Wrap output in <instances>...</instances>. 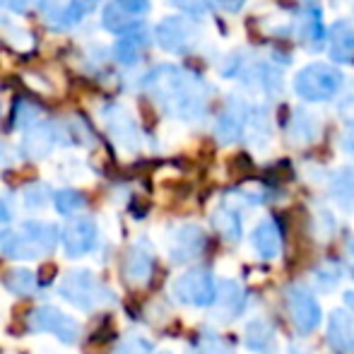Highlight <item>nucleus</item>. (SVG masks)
<instances>
[{
	"mask_svg": "<svg viewBox=\"0 0 354 354\" xmlns=\"http://www.w3.org/2000/svg\"><path fill=\"white\" fill-rule=\"evenodd\" d=\"M154 34H157V44L169 53H188L201 41V27L181 15L162 19Z\"/></svg>",
	"mask_w": 354,
	"mask_h": 354,
	"instance_id": "0eeeda50",
	"label": "nucleus"
},
{
	"mask_svg": "<svg viewBox=\"0 0 354 354\" xmlns=\"http://www.w3.org/2000/svg\"><path fill=\"white\" fill-rule=\"evenodd\" d=\"M147 44H149V34L145 32L142 27H136L128 34H123L116 41V46H113V58H116L118 63H123V66H136L142 58Z\"/></svg>",
	"mask_w": 354,
	"mask_h": 354,
	"instance_id": "4be33fe9",
	"label": "nucleus"
},
{
	"mask_svg": "<svg viewBox=\"0 0 354 354\" xmlns=\"http://www.w3.org/2000/svg\"><path fill=\"white\" fill-rule=\"evenodd\" d=\"M82 3H84V8H97L102 0H82Z\"/></svg>",
	"mask_w": 354,
	"mask_h": 354,
	"instance_id": "a19ab883",
	"label": "nucleus"
},
{
	"mask_svg": "<svg viewBox=\"0 0 354 354\" xmlns=\"http://www.w3.org/2000/svg\"><path fill=\"white\" fill-rule=\"evenodd\" d=\"M342 82V73L337 68L328 66V63H311L304 71L297 73L294 77V92L299 94L306 102H328L340 92Z\"/></svg>",
	"mask_w": 354,
	"mask_h": 354,
	"instance_id": "20e7f679",
	"label": "nucleus"
},
{
	"mask_svg": "<svg viewBox=\"0 0 354 354\" xmlns=\"http://www.w3.org/2000/svg\"><path fill=\"white\" fill-rule=\"evenodd\" d=\"M330 196L340 207L350 210L354 205V167H345L333 174L330 178Z\"/></svg>",
	"mask_w": 354,
	"mask_h": 354,
	"instance_id": "393cba45",
	"label": "nucleus"
},
{
	"mask_svg": "<svg viewBox=\"0 0 354 354\" xmlns=\"http://www.w3.org/2000/svg\"><path fill=\"white\" fill-rule=\"evenodd\" d=\"M10 162V154H8V147L5 145H0V167H5V164Z\"/></svg>",
	"mask_w": 354,
	"mask_h": 354,
	"instance_id": "58836bf2",
	"label": "nucleus"
},
{
	"mask_svg": "<svg viewBox=\"0 0 354 354\" xmlns=\"http://www.w3.org/2000/svg\"><path fill=\"white\" fill-rule=\"evenodd\" d=\"M58 294L80 311H92L113 301L111 289L89 270H71L58 284Z\"/></svg>",
	"mask_w": 354,
	"mask_h": 354,
	"instance_id": "7ed1b4c3",
	"label": "nucleus"
},
{
	"mask_svg": "<svg viewBox=\"0 0 354 354\" xmlns=\"http://www.w3.org/2000/svg\"><path fill=\"white\" fill-rule=\"evenodd\" d=\"M154 272V256L152 248H147L145 241H138L136 246L128 248L126 261H123V277L131 287H145L152 280Z\"/></svg>",
	"mask_w": 354,
	"mask_h": 354,
	"instance_id": "dca6fc26",
	"label": "nucleus"
},
{
	"mask_svg": "<svg viewBox=\"0 0 354 354\" xmlns=\"http://www.w3.org/2000/svg\"><path fill=\"white\" fill-rule=\"evenodd\" d=\"M12 219V212H10V207H8V203L5 201H0V229L5 227V224Z\"/></svg>",
	"mask_w": 354,
	"mask_h": 354,
	"instance_id": "4c0bfd02",
	"label": "nucleus"
},
{
	"mask_svg": "<svg viewBox=\"0 0 354 354\" xmlns=\"http://www.w3.org/2000/svg\"><path fill=\"white\" fill-rule=\"evenodd\" d=\"M61 136H63V131L56 126V123H51V121L34 123V126L27 128V133H24L19 149H22V154L27 159L39 162V159H46L48 154L53 152V147H56L58 140H61Z\"/></svg>",
	"mask_w": 354,
	"mask_h": 354,
	"instance_id": "f8f14e48",
	"label": "nucleus"
},
{
	"mask_svg": "<svg viewBox=\"0 0 354 354\" xmlns=\"http://www.w3.org/2000/svg\"><path fill=\"white\" fill-rule=\"evenodd\" d=\"M0 251L12 261H34L53 253L56 243L61 241V232L56 224L41 222V219H29L19 227V232H0Z\"/></svg>",
	"mask_w": 354,
	"mask_h": 354,
	"instance_id": "f03ea898",
	"label": "nucleus"
},
{
	"mask_svg": "<svg viewBox=\"0 0 354 354\" xmlns=\"http://www.w3.org/2000/svg\"><path fill=\"white\" fill-rule=\"evenodd\" d=\"M171 294L178 304L183 306H210L217 299V287H214V277L205 268H193V270L178 275L171 284Z\"/></svg>",
	"mask_w": 354,
	"mask_h": 354,
	"instance_id": "39448f33",
	"label": "nucleus"
},
{
	"mask_svg": "<svg viewBox=\"0 0 354 354\" xmlns=\"http://www.w3.org/2000/svg\"><path fill=\"white\" fill-rule=\"evenodd\" d=\"M205 232L198 224H181L171 232L169 239V256L174 263H188L198 258L205 248Z\"/></svg>",
	"mask_w": 354,
	"mask_h": 354,
	"instance_id": "ddd939ff",
	"label": "nucleus"
},
{
	"mask_svg": "<svg viewBox=\"0 0 354 354\" xmlns=\"http://www.w3.org/2000/svg\"><path fill=\"white\" fill-rule=\"evenodd\" d=\"M248 111H251V106H246L241 99H232L229 106L219 113L217 123H214V138L222 145H232L241 140L246 136Z\"/></svg>",
	"mask_w": 354,
	"mask_h": 354,
	"instance_id": "4468645a",
	"label": "nucleus"
},
{
	"mask_svg": "<svg viewBox=\"0 0 354 354\" xmlns=\"http://www.w3.org/2000/svg\"><path fill=\"white\" fill-rule=\"evenodd\" d=\"M214 3H217L222 10H227V12H239L246 0H214Z\"/></svg>",
	"mask_w": 354,
	"mask_h": 354,
	"instance_id": "e433bc0d",
	"label": "nucleus"
},
{
	"mask_svg": "<svg viewBox=\"0 0 354 354\" xmlns=\"http://www.w3.org/2000/svg\"><path fill=\"white\" fill-rule=\"evenodd\" d=\"M253 248L258 251V256L272 261L282 253V232L277 227L275 219H263L256 229H253Z\"/></svg>",
	"mask_w": 354,
	"mask_h": 354,
	"instance_id": "aec40b11",
	"label": "nucleus"
},
{
	"mask_svg": "<svg viewBox=\"0 0 354 354\" xmlns=\"http://www.w3.org/2000/svg\"><path fill=\"white\" fill-rule=\"evenodd\" d=\"M99 227L92 217H75L61 232V243L68 258H82L97 248Z\"/></svg>",
	"mask_w": 354,
	"mask_h": 354,
	"instance_id": "9d476101",
	"label": "nucleus"
},
{
	"mask_svg": "<svg viewBox=\"0 0 354 354\" xmlns=\"http://www.w3.org/2000/svg\"><path fill=\"white\" fill-rule=\"evenodd\" d=\"M340 147H342V152H347V154H352V157H354V121L347 123V128L342 131Z\"/></svg>",
	"mask_w": 354,
	"mask_h": 354,
	"instance_id": "f704fd0d",
	"label": "nucleus"
},
{
	"mask_svg": "<svg viewBox=\"0 0 354 354\" xmlns=\"http://www.w3.org/2000/svg\"><path fill=\"white\" fill-rule=\"evenodd\" d=\"M342 268L337 266V263L328 261L323 263L321 268H318L316 272H313V282H316L318 289H323V292H330V289H335L337 284L342 282Z\"/></svg>",
	"mask_w": 354,
	"mask_h": 354,
	"instance_id": "c756f323",
	"label": "nucleus"
},
{
	"mask_svg": "<svg viewBox=\"0 0 354 354\" xmlns=\"http://www.w3.org/2000/svg\"><path fill=\"white\" fill-rule=\"evenodd\" d=\"M29 3H32V0H0V8L12 10V12H22V10H27Z\"/></svg>",
	"mask_w": 354,
	"mask_h": 354,
	"instance_id": "c9c22d12",
	"label": "nucleus"
},
{
	"mask_svg": "<svg viewBox=\"0 0 354 354\" xmlns=\"http://www.w3.org/2000/svg\"><path fill=\"white\" fill-rule=\"evenodd\" d=\"M289 354H306V350H292Z\"/></svg>",
	"mask_w": 354,
	"mask_h": 354,
	"instance_id": "79ce46f5",
	"label": "nucleus"
},
{
	"mask_svg": "<svg viewBox=\"0 0 354 354\" xmlns=\"http://www.w3.org/2000/svg\"><path fill=\"white\" fill-rule=\"evenodd\" d=\"M3 287L15 297H34L37 294V275L32 270H24V268H15L3 275Z\"/></svg>",
	"mask_w": 354,
	"mask_h": 354,
	"instance_id": "a878e982",
	"label": "nucleus"
},
{
	"mask_svg": "<svg viewBox=\"0 0 354 354\" xmlns=\"http://www.w3.org/2000/svg\"><path fill=\"white\" fill-rule=\"evenodd\" d=\"M22 198L29 210H41L44 205H48V201H53L51 191H48L44 183H29V186L24 188Z\"/></svg>",
	"mask_w": 354,
	"mask_h": 354,
	"instance_id": "7c9ffc66",
	"label": "nucleus"
},
{
	"mask_svg": "<svg viewBox=\"0 0 354 354\" xmlns=\"http://www.w3.org/2000/svg\"><path fill=\"white\" fill-rule=\"evenodd\" d=\"M169 3H171L174 8L183 10L186 15H191V17H203V15H207V0H169Z\"/></svg>",
	"mask_w": 354,
	"mask_h": 354,
	"instance_id": "473e14b6",
	"label": "nucleus"
},
{
	"mask_svg": "<svg viewBox=\"0 0 354 354\" xmlns=\"http://www.w3.org/2000/svg\"><path fill=\"white\" fill-rule=\"evenodd\" d=\"M243 340L253 354H277V333L266 318H253L246 326Z\"/></svg>",
	"mask_w": 354,
	"mask_h": 354,
	"instance_id": "6ab92c4d",
	"label": "nucleus"
},
{
	"mask_svg": "<svg viewBox=\"0 0 354 354\" xmlns=\"http://www.w3.org/2000/svg\"><path fill=\"white\" fill-rule=\"evenodd\" d=\"M287 311L289 318H292L294 328L304 335L313 333L323 321V311H321V304L316 301L311 292L301 284H292L287 289Z\"/></svg>",
	"mask_w": 354,
	"mask_h": 354,
	"instance_id": "6e6552de",
	"label": "nucleus"
},
{
	"mask_svg": "<svg viewBox=\"0 0 354 354\" xmlns=\"http://www.w3.org/2000/svg\"><path fill=\"white\" fill-rule=\"evenodd\" d=\"M149 12V0H111L104 8L102 24L113 34H128L140 27L142 17Z\"/></svg>",
	"mask_w": 354,
	"mask_h": 354,
	"instance_id": "1a4fd4ad",
	"label": "nucleus"
},
{
	"mask_svg": "<svg viewBox=\"0 0 354 354\" xmlns=\"http://www.w3.org/2000/svg\"><path fill=\"white\" fill-rule=\"evenodd\" d=\"M297 37L304 41V46L318 48L323 46V39H326V29H323V15H321V8L316 3H304L297 12Z\"/></svg>",
	"mask_w": 354,
	"mask_h": 354,
	"instance_id": "f3484780",
	"label": "nucleus"
},
{
	"mask_svg": "<svg viewBox=\"0 0 354 354\" xmlns=\"http://www.w3.org/2000/svg\"><path fill=\"white\" fill-rule=\"evenodd\" d=\"M217 313L224 318V321H232L239 313L243 311V304H246V294H243V287L236 280H224L217 287Z\"/></svg>",
	"mask_w": 354,
	"mask_h": 354,
	"instance_id": "5701e85b",
	"label": "nucleus"
},
{
	"mask_svg": "<svg viewBox=\"0 0 354 354\" xmlns=\"http://www.w3.org/2000/svg\"><path fill=\"white\" fill-rule=\"evenodd\" d=\"M330 56L340 63H350L354 61V27L347 19L333 24L330 29Z\"/></svg>",
	"mask_w": 354,
	"mask_h": 354,
	"instance_id": "b1692460",
	"label": "nucleus"
},
{
	"mask_svg": "<svg viewBox=\"0 0 354 354\" xmlns=\"http://www.w3.org/2000/svg\"><path fill=\"white\" fill-rule=\"evenodd\" d=\"M37 8L48 22V27L56 29L75 27L82 22L84 12H87L82 0H37Z\"/></svg>",
	"mask_w": 354,
	"mask_h": 354,
	"instance_id": "2eb2a0df",
	"label": "nucleus"
},
{
	"mask_svg": "<svg viewBox=\"0 0 354 354\" xmlns=\"http://www.w3.org/2000/svg\"><path fill=\"white\" fill-rule=\"evenodd\" d=\"M84 205H87V198H84V193L75 191V188H63V191L53 193V207L58 210V214L71 217V214L82 210Z\"/></svg>",
	"mask_w": 354,
	"mask_h": 354,
	"instance_id": "cd10ccee",
	"label": "nucleus"
},
{
	"mask_svg": "<svg viewBox=\"0 0 354 354\" xmlns=\"http://www.w3.org/2000/svg\"><path fill=\"white\" fill-rule=\"evenodd\" d=\"M328 342L335 352L354 354V313L337 308L328 318Z\"/></svg>",
	"mask_w": 354,
	"mask_h": 354,
	"instance_id": "a211bd4d",
	"label": "nucleus"
},
{
	"mask_svg": "<svg viewBox=\"0 0 354 354\" xmlns=\"http://www.w3.org/2000/svg\"><path fill=\"white\" fill-rule=\"evenodd\" d=\"M27 328L32 333H51L63 345H75L80 340V323L56 306H39L27 316Z\"/></svg>",
	"mask_w": 354,
	"mask_h": 354,
	"instance_id": "423d86ee",
	"label": "nucleus"
},
{
	"mask_svg": "<svg viewBox=\"0 0 354 354\" xmlns=\"http://www.w3.org/2000/svg\"><path fill=\"white\" fill-rule=\"evenodd\" d=\"M41 116V106L32 99H19L12 109V126L15 128H32L34 121Z\"/></svg>",
	"mask_w": 354,
	"mask_h": 354,
	"instance_id": "c85d7f7f",
	"label": "nucleus"
},
{
	"mask_svg": "<svg viewBox=\"0 0 354 354\" xmlns=\"http://www.w3.org/2000/svg\"><path fill=\"white\" fill-rule=\"evenodd\" d=\"M104 123H106V131L111 136V140L121 149L136 152L140 147V133H138L136 121H133V116L121 104H109L104 109Z\"/></svg>",
	"mask_w": 354,
	"mask_h": 354,
	"instance_id": "9b49d317",
	"label": "nucleus"
},
{
	"mask_svg": "<svg viewBox=\"0 0 354 354\" xmlns=\"http://www.w3.org/2000/svg\"><path fill=\"white\" fill-rule=\"evenodd\" d=\"M193 354H234V352L219 335H203L201 342H198V350Z\"/></svg>",
	"mask_w": 354,
	"mask_h": 354,
	"instance_id": "2f4dec72",
	"label": "nucleus"
},
{
	"mask_svg": "<svg viewBox=\"0 0 354 354\" xmlns=\"http://www.w3.org/2000/svg\"><path fill=\"white\" fill-rule=\"evenodd\" d=\"M287 136H289V142H294V145H308V142L318 140V136H321V118L313 116L306 109H297V111L289 116Z\"/></svg>",
	"mask_w": 354,
	"mask_h": 354,
	"instance_id": "412c9836",
	"label": "nucleus"
},
{
	"mask_svg": "<svg viewBox=\"0 0 354 354\" xmlns=\"http://www.w3.org/2000/svg\"><path fill=\"white\" fill-rule=\"evenodd\" d=\"M149 352H152V347L147 342L140 340V337H131V340H126L118 347L116 354H149Z\"/></svg>",
	"mask_w": 354,
	"mask_h": 354,
	"instance_id": "72a5a7b5",
	"label": "nucleus"
},
{
	"mask_svg": "<svg viewBox=\"0 0 354 354\" xmlns=\"http://www.w3.org/2000/svg\"><path fill=\"white\" fill-rule=\"evenodd\" d=\"M212 224L227 241H239L241 239V217L232 205H219L212 212Z\"/></svg>",
	"mask_w": 354,
	"mask_h": 354,
	"instance_id": "bb28decb",
	"label": "nucleus"
},
{
	"mask_svg": "<svg viewBox=\"0 0 354 354\" xmlns=\"http://www.w3.org/2000/svg\"><path fill=\"white\" fill-rule=\"evenodd\" d=\"M142 89L174 118L198 121L205 116L210 87L201 75L176 66H157L142 77Z\"/></svg>",
	"mask_w": 354,
	"mask_h": 354,
	"instance_id": "f257e3e1",
	"label": "nucleus"
},
{
	"mask_svg": "<svg viewBox=\"0 0 354 354\" xmlns=\"http://www.w3.org/2000/svg\"><path fill=\"white\" fill-rule=\"evenodd\" d=\"M345 304L350 306V313H354V292H347L345 294Z\"/></svg>",
	"mask_w": 354,
	"mask_h": 354,
	"instance_id": "ea45409f",
	"label": "nucleus"
}]
</instances>
